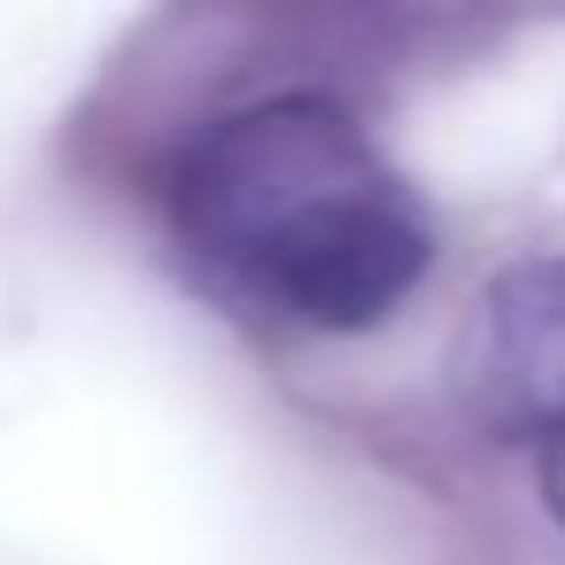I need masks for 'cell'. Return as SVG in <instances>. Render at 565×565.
Instances as JSON below:
<instances>
[{
	"label": "cell",
	"mask_w": 565,
	"mask_h": 565,
	"mask_svg": "<svg viewBox=\"0 0 565 565\" xmlns=\"http://www.w3.org/2000/svg\"><path fill=\"white\" fill-rule=\"evenodd\" d=\"M449 380L457 403L503 441L565 434V256H519L472 295Z\"/></svg>",
	"instance_id": "2"
},
{
	"label": "cell",
	"mask_w": 565,
	"mask_h": 565,
	"mask_svg": "<svg viewBox=\"0 0 565 565\" xmlns=\"http://www.w3.org/2000/svg\"><path fill=\"white\" fill-rule=\"evenodd\" d=\"M179 241L310 333L387 326L426 264L434 225L333 94H264L202 125L171 171Z\"/></svg>",
	"instance_id": "1"
},
{
	"label": "cell",
	"mask_w": 565,
	"mask_h": 565,
	"mask_svg": "<svg viewBox=\"0 0 565 565\" xmlns=\"http://www.w3.org/2000/svg\"><path fill=\"white\" fill-rule=\"evenodd\" d=\"M542 503H550V519L565 526V434L542 441Z\"/></svg>",
	"instance_id": "3"
}]
</instances>
